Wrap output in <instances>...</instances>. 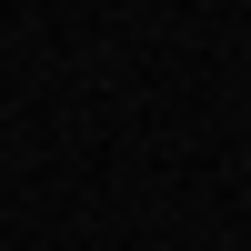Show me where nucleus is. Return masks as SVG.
Returning <instances> with one entry per match:
<instances>
[]
</instances>
